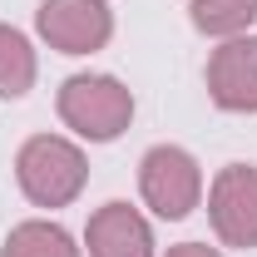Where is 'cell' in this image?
<instances>
[{"label":"cell","mask_w":257,"mask_h":257,"mask_svg":"<svg viewBox=\"0 0 257 257\" xmlns=\"http://www.w3.org/2000/svg\"><path fill=\"white\" fill-rule=\"evenodd\" d=\"M168 257H223V252L208 242H178V247H168Z\"/></svg>","instance_id":"obj_11"},{"label":"cell","mask_w":257,"mask_h":257,"mask_svg":"<svg viewBox=\"0 0 257 257\" xmlns=\"http://www.w3.org/2000/svg\"><path fill=\"white\" fill-rule=\"evenodd\" d=\"M139 193H144V203L159 218L178 223V218H188L193 208H198V198H203V168H198V159H193L188 149L159 144V149H149L144 163H139Z\"/></svg>","instance_id":"obj_3"},{"label":"cell","mask_w":257,"mask_h":257,"mask_svg":"<svg viewBox=\"0 0 257 257\" xmlns=\"http://www.w3.org/2000/svg\"><path fill=\"white\" fill-rule=\"evenodd\" d=\"M55 109H60V119L74 128L79 139L109 144V139H119L128 128V119H134V94H128L114 74H74V79L60 84Z\"/></svg>","instance_id":"obj_2"},{"label":"cell","mask_w":257,"mask_h":257,"mask_svg":"<svg viewBox=\"0 0 257 257\" xmlns=\"http://www.w3.org/2000/svg\"><path fill=\"white\" fill-rule=\"evenodd\" d=\"M193 25L213 40H237L242 30L257 25V0H193Z\"/></svg>","instance_id":"obj_9"},{"label":"cell","mask_w":257,"mask_h":257,"mask_svg":"<svg viewBox=\"0 0 257 257\" xmlns=\"http://www.w3.org/2000/svg\"><path fill=\"white\" fill-rule=\"evenodd\" d=\"M35 30L60 55H94L114 35V10L104 0H45L35 10Z\"/></svg>","instance_id":"obj_4"},{"label":"cell","mask_w":257,"mask_h":257,"mask_svg":"<svg viewBox=\"0 0 257 257\" xmlns=\"http://www.w3.org/2000/svg\"><path fill=\"white\" fill-rule=\"evenodd\" d=\"M84 247H89V257H154V232L139 208L104 203L84 227Z\"/></svg>","instance_id":"obj_7"},{"label":"cell","mask_w":257,"mask_h":257,"mask_svg":"<svg viewBox=\"0 0 257 257\" xmlns=\"http://www.w3.org/2000/svg\"><path fill=\"white\" fill-rule=\"evenodd\" d=\"M89 178V163L79 154V144H69L60 134H35L15 154V183L35 208H69Z\"/></svg>","instance_id":"obj_1"},{"label":"cell","mask_w":257,"mask_h":257,"mask_svg":"<svg viewBox=\"0 0 257 257\" xmlns=\"http://www.w3.org/2000/svg\"><path fill=\"white\" fill-rule=\"evenodd\" d=\"M35 84V50L10 25H0V99H20Z\"/></svg>","instance_id":"obj_10"},{"label":"cell","mask_w":257,"mask_h":257,"mask_svg":"<svg viewBox=\"0 0 257 257\" xmlns=\"http://www.w3.org/2000/svg\"><path fill=\"white\" fill-rule=\"evenodd\" d=\"M208 218L227 247H257V168L227 163L208 188Z\"/></svg>","instance_id":"obj_5"},{"label":"cell","mask_w":257,"mask_h":257,"mask_svg":"<svg viewBox=\"0 0 257 257\" xmlns=\"http://www.w3.org/2000/svg\"><path fill=\"white\" fill-rule=\"evenodd\" d=\"M208 99L227 114H257V35H237L213 50Z\"/></svg>","instance_id":"obj_6"},{"label":"cell","mask_w":257,"mask_h":257,"mask_svg":"<svg viewBox=\"0 0 257 257\" xmlns=\"http://www.w3.org/2000/svg\"><path fill=\"white\" fill-rule=\"evenodd\" d=\"M0 257H79L74 237L64 232L60 223H45V218H30V223L10 227Z\"/></svg>","instance_id":"obj_8"}]
</instances>
